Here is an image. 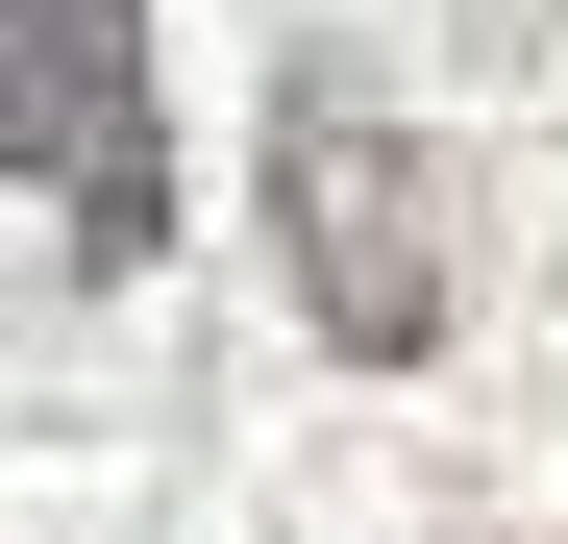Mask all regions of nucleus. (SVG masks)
Masks as SVG:
<instances>
[{"label":"nucleus","mask_w":568,"mask_h":544,"mask_svg":"<svg viewBox=\"0 0 568 544\" xmlns=\"http://www.w3.org/2000/svg\"><path fill=\"white\" fill-rule=\"evenodd\" d=\"M272 248H297V322L346 346V372H420V346L469 322V248H445V149L371 100L346 50L272 74Z\"/></svg>","instance_id":"f257e3e1"},{"label":"nucleus","mask_w":568,"mask_h":544,"mask_svg":"<svg viewBox=\"0 0 568 544\" xmlns=\"http://www.w3.org/2000/svg\"><path fill=\"white\" fill-rule=\"evenodd\" d=\"M0 173L74 223V248H149L173 223V100H149V0H0Z\"/></svg>","instance_id":"f03ea898"},{"label":"nucleus","mask_w":568,"mask_h":544,"mask_svg":"<svg viewBox=\"0 0 568 544\" xmlns=\"http://www.w3.org/2000/svg\"><path fill=\"white\" fill-rule=\"evenodd\" d=\"M445 26H469V50H544V26H568V0H445Z\"/></svg>","instance_id":"7ed1b4c3"}]
</instances>
